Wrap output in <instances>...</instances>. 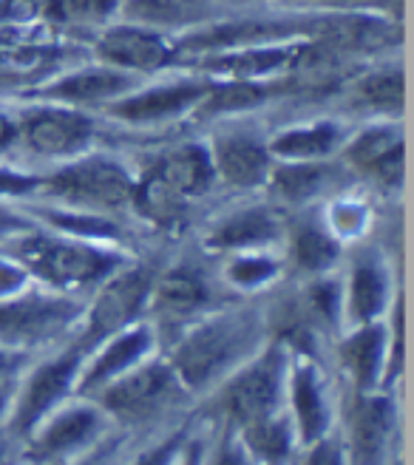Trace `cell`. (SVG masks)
<instances>
[{
  "label": "cell",
  "instance_id": "6da1fadb",
  "mask_svg": "<svg viewBox=\"0 0 414 465\" xmlns=\"http://www.w3.org/2000/svg\"><path fill=\"white\" fill-rule=\"evenodd\" d=\"M17 264L26 270V275H37L45 284L60 290H80L88 284H100L111 272L125 267L123 252L111 250L100 242H85L63 232H40L26 230L23 236L9 242Z\"/></svg>",
  "mask_w": 414,
  "mask_h": 465
},
{
  "label": "cell",
  "instance_id": "7a4b0ae2",
  "mask_svg": "<svg viewBox=\"0 0 414 465\" xmlns=\"http://www.w3.org/2000/svg\"><path fill=\"white\" fill-rule=\"evenodd\" d=\"M133 179L136 176L120 159L85 151L80 156H72L52 173H45L37 196L57 202V207L117 216L131 211Z\"/></svg>",
  "mask_w": 414,
  "mask_h": 465
},
{
  "label": "cell",
  "instance_id": "3957f363",
  "mask_svg": "<svg viewBox=\"0 0 414 465\" xmlns=\"http://www.w3.org/2000/svg\"><path fill=\"white\" fill-rule=\"evenodd\" d=\"M256 335L259 321L252 312L216 315L182 338V343L173 349V375L185 389H204L250 352Z\"/></svg>",
  "mask_w": 414,
  "mask_h": 465
},
{
  "label": "cell",
  "instance_id": "277c9868",
  "mask_svg": "<svg viewBox=\"0 0 414 465\" xmlns=\"http://www.w3.org/2000/svg\"><path fill=\"white\" fill-rule=\"evenodd\" d=\"M17 143L29 153L45 159H72L91 148L97 136V123L80 108L45 103L34 111H26L15 123Z\"/></svg>",
  "mask_w": 414,
  "mask_h": 465
},
{
  "label": "cell",
  "instance_id": "5b68a950",
  "mask_svg": "<svg viewBox=\"0 0 414 465\" xmlns=\"http://www.w3.org/2000/svg\"><path fill=\"white\" fill-rule=\"evenodd\" d=\"M153 275V267H120L105 278L103 290L88 312V323L80 343L83 352L128 330L131 321L140 318V312L148 304Z\"/></svg>",
  "mask_w": 414,
  "mask_h": 465
},
{
  "label": "cell",
  "instance_id": "8992f818",
  "mask_svg": "<svg viewBox=\"0 0 414 465\" xmlns=\"http://www.w3.org/2000/svg\"><path fill=\"white\" fill-rule=\"evenodd\" d=\"M80 315L74 301L43 292H12L0 301V341L34 346L60 335Z\"/></svg>",
  "mask_w": 414,
  "mask_h": 465
},
{
  "label": "cell",
  "instance_id": "52a82bcc",
  "mask_svg": "<svg viewBox=\"0 0 414 465\" xmlns=\"http://www.w3.org/2000/svg\"><path fill=\"white\" fill-rule=\"evenodd\" d=\"M97 57L100 63L120 68L125 74H153L163 68L179 63L176 43L165 35L140 23H113V26H103L97 35Z\"/></svg>",
  "mask_w": 414,
  "mask_h": 465
},
{
  "label": "cell",
  "instance_id": "ba28073f",
  "mask_svg": "<svg viewBox=\"0 0 414 465\" xmlns=\"http://www.w3.org/2000/svg\"><path fill=\"white\" fill-rule=\"evenodd\" d=\"M340 162L347 171H355L380 188H400L406 173V139L392 120H380L358 131L352 139H343Z\"/></svg>",
  "mask_w": 414,
  "mask_h": 465
},
{
  "label": "cell",
  "instance_id": "9c48e42d",
  "mask_svg": "<svg viewBox=\"0 0 414 465\" xmlns=\"http://www.w3.org/2000/svg\"><path fill=\"white\" fill-rule=\"evenodd\" d=\"M179 398L182 383L173 369L165 363H148L113 381L103 394V406L123 420H148V417L163 414Z\"/></svg>",
  "mask_w": 414,
  "mask_h": 465
},
{
  "label": "cell",
  "instance_id": "30bf717a",
  "mask_svg": "<svg viewBox=\"0 0 414 465\" xmlns=\"http://www.w3.org/2000/svg\"><path fill=\"white\" fill-rule=\"evenodd\" d=\"M207 85H211V80L199 77V80H182L156 88H140V91L133 88L125 97L108 103L105 114L111 120L133 128L173 123L179 116H193L196 105L207 94Z\"/></svg>",
  "mask_w": 414,
  "mask_h": 465
},
{
  "label": "cell",
  "instance_id": "8fae6325",
  "mask_svg": "<svg viewBox=\"0 0 414 465\" xmlns=\"http://www.w3.org/2000/svg\"><path fill=\"white\" fill-rule=\"evenodd\" d=\"M281 401V355L270 349L256 363L230 381L222 391V409L239 426L272 417Z\"/></svg>",
  "mask_w": 414,
  "mask_h": 465
},
{
  "label": "cell",
  "instance_id": "7c38bea8",
  "mask_svg": "<svg viewBox=\"0 0 414 465\" xmlns=\"http://www.w3.org/2000/svg\"><path fill=\"white\" fill-rule=\"evenodd\" d=\"M207 151H211L216 182H224L227 188L256 191L267 184L272 171L267 139H259L256 134H244V131H230V134H219L207 145Z\"/></svg>",
  "mask_w": 414,
  "mask_h": 465
},
{
  "label": "cell",
  "instance_id": "4fadbf2b",
  "mask_svg": "<svg viewBox=\"0 0 414 465\" xmlns=\"http://www.w3.org/2000/svg\"><path fill=\"white\" fill-rule=\"evenodd\" d=\"M284 236V222L270 204H247L222 216L207 230L204 244L216 252H250L267 250Z\"/></svg>",
  "mask_w": 414,
  "mask_h": 465
},
{
  "label": "cell",
  "instance_id": "5bb4252c",
  "mask_svg": "<svg viewBox=\"0 0 414 465\" xmlns=\"http://www.w3.org/2000/svg\"><path fill=\"white\" fill-rule=\"evenodd\" d=\"M136 88V77L125 74L120 68H111L105 63L80 68V72L65 74L43 88L45 103H57L68 108H85V105H108L113 100L125 97Z\"/></svg>",
  "mask_w": 414,
  "mask_h": 465
},
{
  "label": "cell",
  "instance_id": "9a60e30c",
  "mask_svg": "<svg viewBox=\"0 0 414 465\" xmlns=\"http://www.w3.org/2000/svg\"><path fill=\"white\" fill-rule=\"evenodd\" d=\"M295 43H275V45H242V49H227L202 54L199 68L216 80H247V83H267L270 77L281 74L290 68L295 57Z\"/></svg>",
  "mask_w": 414,
  "mask_h": 465
},
{
  "label": "cell",
  "instance_id": "2e32d148",
  "mask_svg": "<svg viewBox=\"0 0 414 465\" xmlns=\"http://www.w3.org/2000/svg\"><path fill=\"white\" fill-rule=\"evenodd\" d=\"M350 171L343 162L330 159H292V162H275L267 184L272 188L275 199L284 204H310L312 199L327 196L343 182Z\"/></svg>",
  "mask_w": 414,
  "mask_h": 465
},
{
  "label": "cell",
  "instance_id": "e0dca14e",
  "mask_svg": "<svg viewBox=\"0 0 414 465\" xmlns=\"http://www.w3.org/2000/svg\"><path fill=\"white\" fill-rule=\"evenodd\" d=\"M83 349H72L68 355L52 361L40 366L34 375L29 378L26 383V391H23V398L17 403V411H15V431L20 434H29L45 414H49V409L63 398V394L68 391V386L74 383V375L80 369V361H83Z\"/></svg>",
  "mask_w": 414,
  "mask_h": 465
},
{
  "label": "cell",
  "instance_id": "ac0fdd59",
  "mask_svg": "<svg viewBox=\"0 0 414 465\" xmlns=\"http://www.w3.org/2000/svg\"><path fill=\"white\" fill-rule=\"evenodd\" d=\"M213 301L207 278L193 264H176L165 272L153 275L148 304L163 321H185L202 312Z\"/></svg>",
  "mask_w": 414,
  "mask_h": 465
},
{
  "label": "cell",
  "instance_id": "d6986e66",
  "mask_svg": "<svg viewBox=\"0 0 414 465\" xmlns=\"http://www.w3.org/2000/svg\"><path fill=\"white\" fill-rule=\"evenodd\" d=\"M123 20L156 32L202 29L219 20V0H120Z\"/></svg>",
  "mask_w": 414,
  "mask_h": 465
},
{
  "label": "cell",
  "instance_id": "ffe728a7",
  "mask_svg": "<svg viewBox=\"0 0 414 465\" xmlns=\"http://www.w3.org/2000/svg\"><path fill=\"white\" fill-rule=\"evenodd\" d=\"M151 168L163 176L171 188L188 202H196L202 196H207L216 184V173H213V162H211V151L202 143H182L173 145L168 151L159 153Z\"/></svg>",
  "mask_w": 414,
  "mask_h": 465
},
{
  "label": "cell",
  "instance_id": "44dd1931",
  "mask_svg": "<svg viewBox=\"0 0 414 465\" xmlns=\"http://www.w3.org/2000/svg\"><path fill=\"white\" fill-rule=\"evenodd\" d=\"M350 94L355 108L372 111L383 120H400L406 105V77L400 63H386L380 68H366L350 83Z\"/></svg>",
  "mask_w": 414,
  "mask_h": 465
},
{
  "label": "cell",
  "instance_id": "7402d4cb",
  "mask_svg": "<svg viewBox=\"0 0 414 465\" xmlns=\"http://www.w3.org/2000/svg\"><path fill=\"white\" fill-rule=\"evenodd\" d=\"M343 128L330 120H318V123H304V125H292L284 131H275L267 139V151L275 162H292V159H330L340 151Z\"/></svg>",
  "mask_w": 414,
  "mask_h": 465
},
{
  "label": "cell",
  "instance_id": "603a6c76",
  "mask_svg": "<svg viewBox=\"0 0 414 465\" xmlns=\"http://www.w3.org/2000/svg\"><path fill=\"white\" fill-rule=\"evenodd\" d=\"M188 207H191V202L182 199L151 165L133 179L131 211L140 219H145L148 224H153L159 230L179 227L188 219Z\"/></svg>",
  "mask_w": 414,
  "mask_h": 465
},
{
  "label": "cell",
  "instance_id": "cb8c5ba5",
  "mask_svg": "<svg viewBox=\"0 0 414 465\" xmlns=\"http://www.w3.org/2000/svg\"><path fill=\"white\" fill-rule=\"evenodd\" d=\"M148 349H151V332L145 327L117 332L113 338H108L105 349L94 358V363L85 369L80 389L88 391V389H97V386L117 381L136 361H143L148 355Z\"/></svg>",
  "mask_w": 414,
  "mask_h": 465
},
{
  "label": "cell",
  "instance_id": "d4e9b609",
  "mask_svg": "<svg viewBox=\"0 0 414 465\" xmlns=\"http://www.w3.org/2000/svg\"><path fill=\"white\" fill-rule=\"evenodd\" d=\"M287 250L292 264L307 275H327L340 255L335 232L318 219L295 222L287 232Z\"/></svg>",
  "mask_w": 414,
  "mask_h": 465
},
{
  "label": "cell",
  "instance_id": "484cf974",
  "mask_svg": "<svg viewBox=\"0 0 414 465\" xmlns=\"http://www.w3.org/2000/svg\"><path fill=\"white\" fill-rule=\"evenodd\" d=\"M97 431H100V414L94 409H68L40 431V437L32 446V454L37 460L65 457L68 451H77L88 440H94Z\"/></svg>",
  "mask_w": 414,
  "mask_h": 465
},
{
  "label": "cell",
  "instance_id": "4316f807",
  "mask_svg": "<svg viewBox=\"0 0 414 465\" xmlns=\"http://www.w3.org/2000/svg\"><path fill=\"white\" fill-rule=\"evenodd\" d=\"M389 304V278L386 267L375 252H363L355 259L350 272V315L360 323H375V318Z\"/></svg>",
  "mask_w": 414,
  "mask_h": 465
},
{
  "label": "cell",
  "instance_id": "83f0119b",
  "mask_svg": "<svg viewBox=\"0 0 414 465\" xmlns=\"http://www.w3.org/2000/svg\"><path fill=\"white\" fill-rule=\"evenodd\" d=\"M272 85L270 83H247V80H211L207 94L196 105L193 116L211 120V116H227V114H244L256 111L264 103L272 100Z\"/></svg>",
  "mask_w": 414,
  "mask_h": 465
},
{
  "label": "cell",
  "instance_id": "f1b7e54d",
  "mask_svg": "<svg viewBox=\"0 0 414 465\" xmlns=\"http://www.w3.org/2000/svg\"><path fill=\"white\" fill-rule=\"evenodd\" d=\"M395 426V406L386 398H366L355 411V457L360 465H375L383 457Z\"/></svg>",
  "mask_w": 414,
  "mask_h": 465
},
{
  "label": "cell",
  "instance_id": "f546056e",
  "mask_svg": "<svg viewBox=\"0 0 414 465\" xmlns=\"http://www.w3.org/2000/svg\"><path fill=\"white\" fill-rule=\"evenodd\" d=\"M383 352H386V330L380 323H363L352 338L343 341L340 361L352 371L360 391H370L378 383V375L383 369Z\"/></svg>",
  "mask_w": 414,
  "mask_h": 465
},
{
  "label": "cell",
  "instance_id": "4dcf8cb0",
  "mask_svg": "<svg viewBox=\"0 0 414 465\" xmlns=\"http://www.w3.org/2000/svg\"><path fill=\"white\" fill-rule=\"evenodd\" d=\"M292 406H295V423L301 431L304 443H318L327 434L330 414H327V401L320 394V383L315 381V371L310 366L295 371L292 381Z\"/></svg>",
  "mask_w": 414,
  "mask_h": 465
},
{
  "label": "cell",
  "instance_id": "1f68e13d",
  "mask_svg": "<svg viewBox=\"0 0 414 465\" xmlns=\"http://www.w3.org/2000/svg\"><path fill=\"white\" fill-rule=\"evenodd\" d=\"M117 9L120 0H40L43 20L63 29H103Z\"/></svg>",
  "mask_w": 414,
  "mask_h": 465
},
{
  "label": "cell",
  "instance_id": "d6a6232c",
  "mask_svg": "<svg viewBox=\"0 0 414 465\" xmlns=\"http://www.w3.org/2000/svg\"><path fill=\"white\" fill-rule=\"evenodd\" d=\"M279 259L267 255V250H250V252H233L224 267L227 282L239 290H259L267 282L279 275Z\"/></svg>",
  "mask_w": 414,
  "mask_h": 465
},
{
  "label": "cell",
  "instance_id": "836d02e7",
  "mask_svg": "<svg viewBox=\"0 0 414 465\" xmlns=\"http://www.w3.org/2000/svg\"><path fill=\"white\" fill-rule=\"evenodd\" d=\"M242 429H244V449L250 454H256L259 460H267V462L287 457V451H290V429L275 414L264 417V420L250 423V426H242Z\"/></svg>",
  "mask_w": 414,
  "mask_h": 465
},
{
  "label": "cell",
  "instance_id": "e575fe53",
  "mask_svg": "<svg viewBox=\"0 0 414 465\" xmlns=\"http://www.w3.org/2000/svg\"><path fill=\"white\" fill-rule=\"evenodd\" d=\"M307 307L315 318L327 321V323H335L340 318V310H343V290L338 282L332 278L320 275L315 284H310L307 290Z\"/></svg>",
  "mask_w": 414,
  "mask_h": 465
},
{
  "label": "cell",
  "instance_id": "d590c367",
  "mask_svg": "<svg viewBox=\"0 0 414 465\" xmlns=\"http://www.w3.org/2000/svg\"><path fill=\"white\" fill-rule=\"evenodd\" d=\"M40 182H43V176H32V173H20V171L0 168V199L37 196Z\"/></svg>",
  "mask_w": 414,
  "mask_h": 465
},
{
  "label": "cell",
  "instance_id": "8d00e7d4",
  "mask_svg": "<svg viewBox=\"0 0 414 465\" xmlns=\"http://www.w3.org/2000/svg\"><path fill=\"white\" fill-rule=\"evenodd\" d=\"M213 465H252V460H250V451L244 449V443H236L233 434L227 431L216 446Z\"/></svg>",
  "mask_w": 414,
  "mask_h": 465
},
{
  "label": "cell",
  "instance_id": "74e56055",
  "mask_svg": "<svg viewBox=\"0 0 414 465\" xmlns=\"http://www.w3.org/2000/svg\"><path fill=\"white\" fill-rule=\"evenodd\" d=\"M32 219L15 213L12 207L0 204V242H12L15 236H23L26 230H32Z\"/></svg>",
  "mask_w": 414,
  "mask_h": 465
},
{
  "label": "cell",
  "instance_id": "f35d334b",
  "mask_svg": "<svg viewBox=\"0 0 414 465\" xmlns=\"http://www.w3.org/2000/svg\"><path fill=\"white\" fill-rule=\"evenodd\" d=\"M182 440H185V431H176L173 437H168L165 443H159L153 451H148L145 457H140L133 465H168L173 460V454L179 451Z\"/></svg>",
  "mask_w": 414,
  "mask_h": 465
},
{
  "label": "cell",
  "instance_id": "ab89813d",
  "mask_svg": "<svg viewBox=\"0 0 414 465\" xmlns=\"http://www.w3.org/2000/svg\"><path fill=\"white\" fill-rule=\"evenodd\" d=\"M307 465H343L340 449L332 443V440L320 437L318 443H312V454H310Z\"/></svg>",
  "mask_w": 414,
  "mask_h": 465
},
{
  "label": "cell",
  "instance_id": "60d3db41",
  "mask_svg": "<svg viewBox=\"0 0 414 465\" xmlns=\"http://www.w3.org/2000/svg\"><path fill=\"white\" fill-rule=\"evenodd\" d=\"M17 143V131H15V120H9L6 114H0V151H6Z\"/></svg>",
  "mask_w": 414,
  "mask_h": 465
},
{
  "label": "cell",
  "instance_id": "b9f144b4",
  "mask_svg": "<svg viewBox=\"0 0 414 465\" xmlns=\"http://www.w3.org/2000/svg\"><path fill=\"white\" fill-rule=\"evenodd\" d=\"M199 462H202V446L193 443V446L185 451V462H182V465H199Z\"/></svg>",
  "mask_w": 414,
  "mask_h": 465
},
{
  "label": "cell",
  "instance_id": "7bdbcfd3",
  "mask_svg": "<svg viewBox=\"0 0 414 465\" xmlns=\"http://www.w3.org/2000/svg\"><path fill=\"white\" fill-rule=\"evenodd\" d=\"M12 366V358L6 355V352H0V375H4V371Z\"/></svg>",
  "mask_w": 414,
  "mask_h": 465
},
{
  "label": "cell",
  "instance_id": "ee69618b",
  "mask_svg": "<svg viewBox=\"0 0 414 465\" xmlns=\"http://www.w3.org/2000/svg\"><path fill=\"white\" fill-rule=\"evenodd\" d=\"M4 409H6V394L0 391V414H4Z\"/></svg>",
  "mask_w": 414,
  "mask_h": 465
},
{
  "label": "cell",
  "instance_id": "f6af8a7d",
  "mask_svg": "<svg viewBox=\"0 0 414 465\" xmlns=\"http://www.w3.org/2000/svg\"><path fill=\"white\" fill-rule=\"evenodd\" d=\"M83 465H100V460L94 462V460H91V462H83Z\"/></svg>",
  "mask_w": 414,
  "mask_h": 465
}]
</instances>
